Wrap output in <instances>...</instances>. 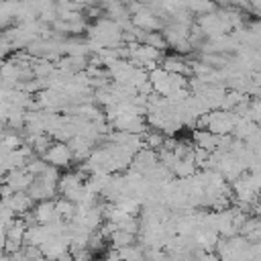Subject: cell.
<instances>
[{
    "instance_id": "5",
    "label": "cell",
    "mask_w": 261,
    "mask_h": 261,
    "mask_svg": "<svg viewBox=\"0 0 261 261\" xmlns=\"http://www.w3.org/2000/svg\"><path fill=\"white\" fill-rule=\"evenodd\" d=\"M6 241H12V243H18V245H22V241H24V232H27V226H24V222L20 220V218H14L6 228Z\"/></svg>"
},
{
    "instance_id": "1",
    "label": "cell",
    "mask_w": 261,
    "mask_h": 261,
    "mask_svg": "<svg viewBox=\"0 0 261 261\" xmlns=\"http://www.w3.org/2000/svg\"><path fill=\"white\" fill-rule=\"evenodd\" d=\"M41 159H43L47 165H53V167H57V169H59V167H69L71 161H73L67 143H57V141H53V143L49 145L47 153H45Z\"/></svg>"
},
{
    "instance_id": "4",
    "label": "cell",
    "mask_w": 261,
    "mask_h": 261,
    "mask_svg": "<svg viewBox=\"0 0 261 261\" xmlns=\"http://www.w3.org/2000/svg\"><path fill=\"white\" fill-rule=\"evenodd\" d=\"M137 243V237L130 234V232H124V230H112V234L108 237V245L118 251V249H124V247H130Z\"/></svg>"
},
{
    "instance_id": "2",
    "label": "cell",
    "mask_w": 261,
    "mask_h": 261,
    "mask_svg": "<svg viewBox=\"0 0 261 261\" xmlns=\"http://www.w3.org/2000/svg\"><path fill=\"white\" fill-rule=\"evenodd\" d=\"M16 218L18 216H22V214H27V212H31L33 210V206H35V202L29 198V194L27 192H14L10 198H6V200H0Z\"/></svg>"
},
{
    "instance_id": "3",
    "label": "cell",
    "mask_w": 261,
    "mask_h": 261,
    "mask_svg": "<svg viewBox=\"0 0 261 261\" xmlns=\"http://www.w3.org/2000/svg\"><path fill=\"white\" fill-rule=\"evenodd\" d=\"M33 216L37 220V224H49L51 220L59 218L57 212H55V200H41L33 206Z\"/></svg>"
}]
</instances>
